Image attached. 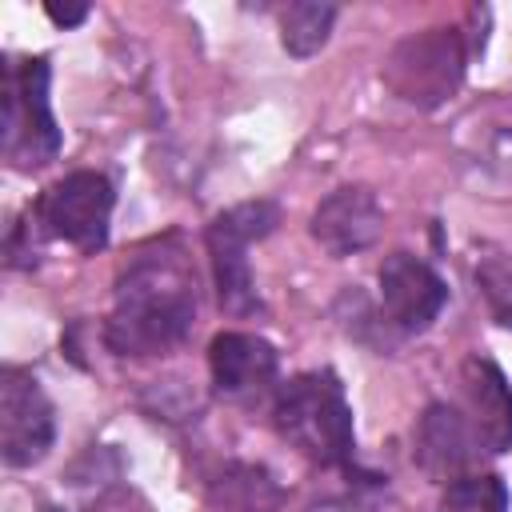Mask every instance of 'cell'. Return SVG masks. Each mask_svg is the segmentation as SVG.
Here are the masks:
<instances>
[{"instance_id":"1","label":"cell","mask_w":512,"mask_h":512,"mask_svg":"<svg viewBox=\"0 0 512 512\" xmlns=\"http://www.w3.org/2000/svg\"><path fill=\"white\" fill-rule=\"evenodd\" d=\"M196 272L180 248L160 244L140 252L116 280L104 340L120 356H156L176 348L196 328Z\"/></svg>"},{"instance_id":"2","label":"cell","mask_w":512,"mask_h":512,"mask_svg":"<svg viewBox=\"0 0 512 512\" xmlns=\"http://www.w3.org/2000/svg\"><path fill=\"white\" fill-rule=\"evenodd\" d=\"M276 432L320 468H352L356 432L352 408L344 400V384L336 372H300L276 388L272 400Z\"/></svg>"},{"instance_id":"3","label":"cell","mask_w":512,"mask_h":512,"mask_svg":"<svg viewBox=\"0 0 512 512\" xmlns=\"http://www.w3.org/2000/svg\"><path fill=\"white\" fill-rule=\"evenodd\" d=\"M48 80V56L4 60V156L16 168H40L60 152Z\"/></svg>"},{"instance_id":"4","label":"cell","mask_w":512,"mask_h":512,"mask_svg":"<svg viewBox=\"0 0 512 512\" xmlns=\"http://www.w3.org/2000/svg\"><path fill=\"white\" fill-rule=\"evenodd\" d=\"M280 224V208L272 200H244L220 212L208 224V256H212V276H216V296L232 316H252L260 312L256 280L248 268V244L264 240Z\"/></svg>"},{"instance_id":"5","label":"cell","mask_w":512,"mask_h":512,"mask_svg":"<svg viewBox=\"0 0 512 512\" xmlns=\"http://www.w3.org/2000/svg\"><path fill=\"white\" fill-rule=\"evenodd\" d=\"M384 84L392 96L416 108L444 104L464 80V44L456 28H424L404 36L384 60Z\"/></svg>"},{"instance_id":"6","label":"cell","mask_w":512,"mask_h":512,"mask_svg":"<svg viewBox=\"0 0 512 512\" xmlns=\"http://www.w3.org/2000/svg\"><path fill=\"white\" fill-rule=\"evenodd\" d=\"M112 204H116V192L104 172H72L40 196L36 224L80 252H100L108 244Z\"/></svg>"},{"instance_id":"7","label":"cell","mask_w":512,"mask_h":512,"mask_svg":"<svg viewBox=\"0 0 512 512\" xmlns=\"http://www.w3.org/2000/svg\"><path fill=\"white\" fill-rule=\"evenodd\" d=\"M56 440L52 400L24 368L0 372V456L8 468H28L48 456Z\"/></svg>"},{"instance_id":"8","label":"cell","mask_w":512,"mask_h":512,"mask_svg":"<svg viewBox=\"0 0 512 512\" xmlns=\"http://www.w3.org/2000/svg\"><path fill=\"white\" fill-rule=\"evenodd\" d=\"M380 304L400 332H424L448 304V288L412 252H392L380 264Z\"/></svg>"},{"instance_id":"9","label":"cell","mask_w":512,"mask_h":512,"mask_svg":"<svg viewBox=\"0 0 512 512\" xmlns=\"http://www.w3.org/2000/svg\"><path fill=\"white\" fill-rule=\"evenodd\" d=\"M460 388H464V420L480 444V452H508L512 448V388L504 380V372L472 352L460 368Z\"/></svg>"},{"instance_id":"10","label":"cell","mask_w":512,"mask_h":512,"mask_svg":"<svg viewBox=\"0 0 512 512\" xmlns=\"http://www.w3.org/2000/svg\"><path fill=\"white\" fill-rule=\"evenodd\" d=\"M208 368H212V384H216L220 396L260 400L276 384L280 356L256 332H220L208 348Z\"/></svg>"},{"instance_id":"11","label":"cell","mask_w":512,"mask_h":512,"mask_svg":"<svg viewBox=\"0 0 512 512\" xmlns=\"http://www.w3.org/2000/svg\"><path fill=\"white\" fill-rule=\"evenodd\" d=\"M384 232V208L368 188H336L312 212V240L328 256H356Z\"/></svg>"},{"instance_id":"12","label":"cell","mask_w":512,"mask_h":512,"mask_svg":"<svg viewBox=\"0 0 512 512\" xmlns=\"http://www.w3.org/2000/svg\"><path fill=\"white\" fill-rule=\"evenodd\" d=\"M480 444L464 420L460 408L452 404H428V412L420 416L416 424V448H412V460L420 464V472L428 480H460L464 468L476 460Z\"/></svg>"},{"instance_id":"13","label":"cell","mask_w":512,"mask_h":512,"mask_svg":"<svg viewBox=\"0 0 512 512\" xmlns=\"http://www.w3.org/2000/svg\"><path fill=\"white\" fill-rule=\"evenodd\" d=\"M336 24V8L332 4H316V0H296L280 12V44L292 56H312L324 48L328 32Z\"/></svg>"},{"instance_id":"14","label":"cell","mask_w":512,"mask_h":512,"mask_svg":"<svg viewBox=\"0 0 512 512\" xmlns=\"http://www.w3.org/2000/svg\"><path fill=\"white\" fill-rule=\"evenodd\" d=\"M216 496L228 512H272L280 504V488L272 484V476L252 464L228 468L216 484Z\"/></svg>"},{"instance_id":"15","label":"cell","mask_w":512,"mask_h":512,"mask_svg":"<svg viewBox=\"0 0 512 512\" xmlns=\"http://www.w3.org/2000/svg\"><path fill=\"white\" fill-rule=\"evenodd\" d=\"M436 512H508V488L492 472H468L444 488Z\"/></svg>"},{"instance_id":"16","label":"cell","mask_w":512,"mask_h":512,"mask_svg":"<svg viewBox=\"0 0 512 512\" xmlns=\"http://www.w3.org/2000/svg\"><path fill=\"white\" fill-rule=\"evenodd\" d=\"M476 284L488 300V312L512 328V256L508 252H492L476 264Z\"/></svg>"},{"instance_id":"17","label":"cell","mask_w":512,"mask_h":512,"mask_svg":"<svg viewBox=\"0 0 512 512\" xmlns=\"http://www.w3.org/2000/svg\"><path fill=\"white\" fill-rule=\"evenodd\" d=\"M44 12H48L52 24L72 28V24H80V20L88 16V4H44Z\"/></svg>"},{"instance_id":"18","label":"cell","mask_w":512,"mask_h":512,"mask_svg":"<svg viewBox=\"0 0 512 512\" xmlns=\"http://www.w3.org/2000/svg\"><path fill=\"white\" fill-rule=\"evenodd\" d=\"M40 512H64V508H56V504H44V508H40Z\"/></svg>"}]
</instances>
